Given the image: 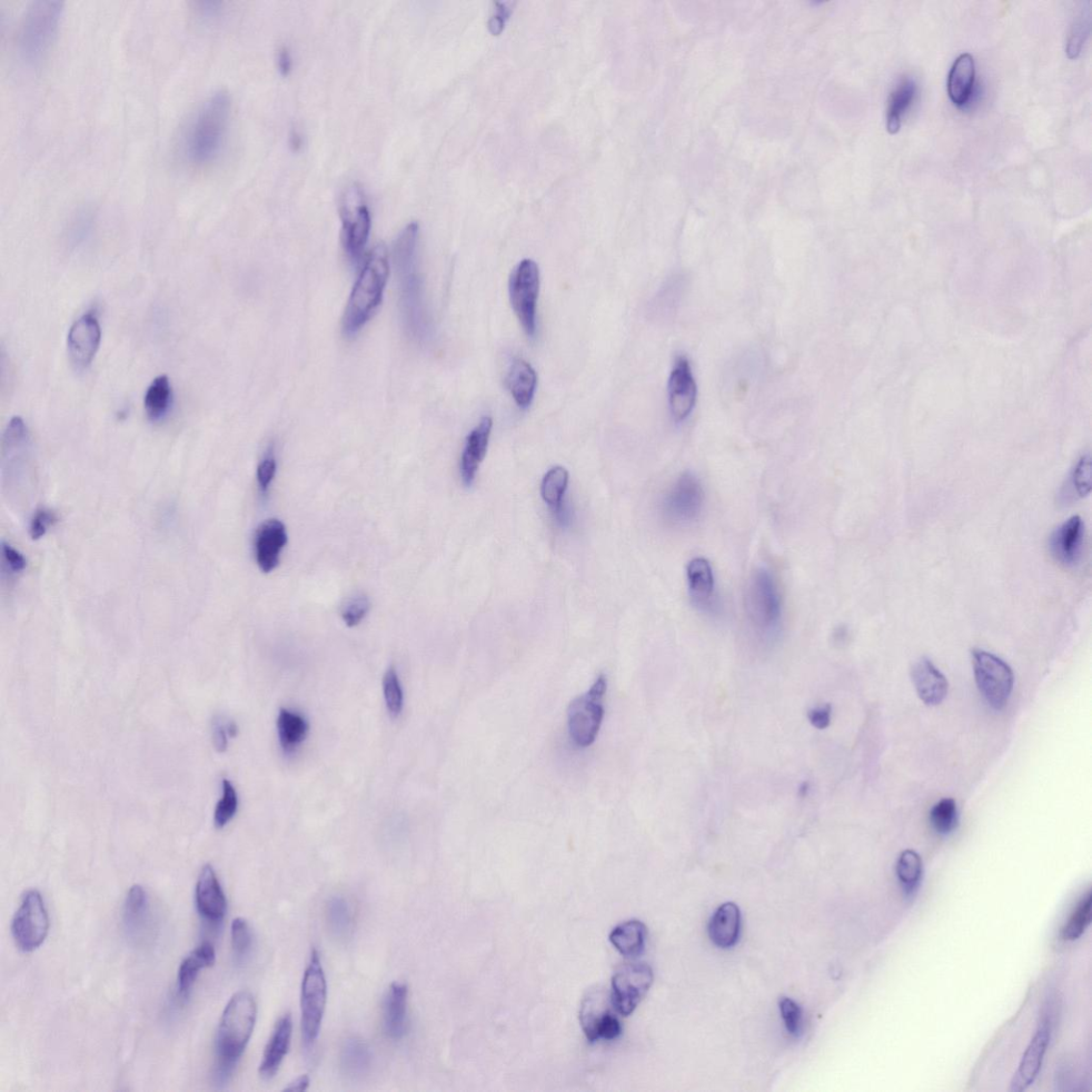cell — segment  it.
Returning a JSON list of instances; mask_svg holds the SVG:
<instances>
[{"label": "cell", "instance_id": "cell-41", "mask_svg": "<svg viewBox=\"0 0 1092 1092\" xmlns=\"http://www.w3.org/2000/svg\"><path fill=\"white\" fill-rule=\"evenodd\" d=\"M930 822L939 835L947 836L958 826V811L955 800L945 798L930 811Z\"/></svg>", "mask_w": 1092, "mask_h": 1092}, {"label": "cell", "instance_id": "cell-49", "mask_svg": "<svg viewBox=\"0 0 1092 1092\" xmlns=\"http://www.w3.org/2000/svg\"><path fill=\"white\" fill-rule=\"evenodd\" d=\"M276 461L273 452L268 454L257 468V481L261 490L266 493L274 479Z\"/></svg>", "mask_w": 1092, "mask_h": 1092}, {"label": "cell", "instance_id": "cell-30", "mask_svg": "<svg viewBox=\"0 0 1092 1092\" xmlns=\"http://www.w3.org/2000/svg\"><path fill=\"white\" fill-rule=\"evenodd\" d=\"M216 950L212 943L203 942L195 948L182 962L177 975L178 996L186 999L190 996L195 982L203 969L215 965Z\"/></svg>", "mask_w": 1092, "mask_h": 1092}, {"label": "cell", "instance_id": "cell-14", "mask_svg": "<svg viewBox=\"0 0 1092 1092\" xmlns=\"http://www.w3.org/2000/svg\"><path fill=\"white\" fill-rule=\"evenodd\" d=\"M341 213L346 250L353 260H359L372 227L371 213L360 187L352 185L346 191Z\"/></svg>", "mask_w": 1092, "mask_h": 1092}, {"label": "cell", "instance_id": "cell-22", "mask_svg": "<svg viewBox=\"0 0 1092 1092\" xmlns=\"http://www.w3.org/2000/svg\"><path fill=\"white\" fill-rule=\"evenodd\" d=\"M493 421L484 416L466 438L461 456L460 474L463 483L471 486L484 459L490 442Z\"/></svg>", "mask_w": 1092, "mask_h": 1092}, {"label": "cell", "instance_id": "cell-25", "mask_svg": "<svg viewBox=\"0 0 1092 1092\" xmlns=\"http://www.w3.org/2000/svg\"><path fill=\"white\" fill-rule=\"evenodd\" d=\"M293 1035V1021L291 1015L283 1016L274 1027L270 1042L264 1052L260 1075L270 1079L276 1075L282 1061L289 1052Z\"/></svg>", "mask_w": 1092, "mask_h": 1092}, {"label": "cell", "instance_id": "cell-26", "mask_svg": "<svg viewBox=\"0 0 1092 1092\" xmlns=\"http://www.w3.org/2000/svg\"><path fill=\"white\" fill-rule=\"evenodd\" d=\"M568 485L569 472L562 466H555L546 473L541 483L542 499L548 504L556 522L561 526L570 522V512L564 502Z\"/></svg>", "mask_w": 1092, "mask_h": 1092}, {"label": "cell", "instance_id": "cell-17", "mask_svg": "<svg viewBox=\"0 0 1092 1092\" xmlns=\"http://www.w3.org/2000/svg\"><path fill=\"white\" fill-rule=\"evenodd\" d=\"M1050 1039L1051 1020L1048 1016H1045L1039 1022L1035 1035L1031 1038L1014 1079L1011 1080L1009 1088L1011 1092H1022L1034 1084L1042 1062H1044Z\"/></svg>", "mask_w": 1092, "mask_h": 1092}, {"label": "cell", "instance_id": "cell-34", "mask_svg": "<svg viewBox=\"0 0 1092 1092\" xmlns=\"http://www.w3.org/2000/svg\"><path fill=\"white\" fill-rule=\"evenodd\" d=\"M277 736L284 751L291 752L302 743L309 732V723L299 714L281 709L276 720Z\"/></svg>", "mask_w": 1092, "mask_h": 1092}, {"label": "cell", "instance_id": "cell-33", "mask_svg": "<svg viewBox=\"0 0 1092 1092\" xmlns=\"http://www.w3.org/2000/svg\"><path fill=\"white\" fill-rule=\"evenodd\" d=\"M373 1053L369 1045L359 1038H351L344 1044L341 1067L346 1076L362 1078L372 1067Z\"/></svg>", "mask_w": 1092, "mask_h": 1092}, {"label": "cell", "instance_id": "cell-27", "mask_svg": "<svg viewBox=\"0 0 1092 1092\" xmlns=\"http://www.w3.org/2000/svg\"><path fill=\"white\" fill-rule=\"evenodd\" d=\"M689 591L694 607L702 611L713 609L715 579L711 563L702 558L693 559L688 565Z\"/></svg>", "mask_w": 1092, "mask_h": 1092}, {"label": "cell", "instance_id": "cell-21", "mask_svg": "<svg viewBox=\"0 0 1092 1092\" xmlns=\"http://www.w3.org/2000/svg\"><path fill=\"white\" fill-rule=\"evenodd\" d=\"M287 543L285 525L275 519L264 522L255 534V558L264 573H271L280 562V555Z\"/></svg>", "mask_w": 1092, "mask_h": 1092}, {"label": "cell", "instance_id": "cell-3", "mask_svg": "<svg viewBox=\"0 0 1092 1092\" xmlns=\"http://www.w3.org/2000/svg\"><path fill=\"white\" fill-rule=\"evenodd\" d=\"M420 227L406 225L394 245V262L401 284V307L406 331L415 339H423L427 331L422 280L418 271Z\"/></svg>", "mask_w": 1092, "mask_h": 1092}, {"label": "cell", "instance_id": "cell-44", "mask_svg": "<svg viewBox=\"0 0 1092 1092\" xmlns=\"http://www.w3.org/2000/svg\"><path fill=\"white\" fill-rule=\"evenodd\" d=\"M222 789V797L217 804L214 819L218 829L225 827L233 819L238 809V796L233 784L224 779Z\"/></svg>", "mask_w": 1092, "mask_h": 1092}, {"label": "cell", "instance_id": "cell-50", "mask_svg": "<svg viewBox=\"0 0 1092 1092\" xmlns=\"http://www.w3.org/2000/svg\"><path fill=\"white\" fill-rule=\"evenodd\" d=\"M56 521L54 513L48 510H39L34 516L31 525V535L34 540L41 539L46 534L49 526Z\"/></svg>", "mask_w": 1092, "mask_h": 1092}, {"label": "cell", "instance_id": "cell-9", "mask_svg": "<svg viewBox=\"0 0 1092 1092\" xmlns=\"http://www.w3.org/2000/svg\"><path fill=\"white\" fill-rule=\"evenodd\" d=\"M539 290V267L534 261L526 258L514 268L510 275L509 296L516 317L526 334L531 337L537 331Z\"/></svg>", "mask_w": 1092, "mask_h": 1092}, {"label": "cell", "instance_id": "cell-16", "mask_svg": "<svg viewBox=\"0 0 1092 1092\" xmlns=\"http://www.w3.org/2000/svg\"><path fill=\"white\" fill-rule=\"evenodd\" d=\"M101 339V325L94 314H85L74 323L67 336V351L77 370H86L91 365Z\"/></svg>", "mask_w": 1092, "mask_h": 1092}, {"label": "cell", "instance_id": "cell-54", "mask_svg": "<svg viewBox=\"0 0 1092 1092\" xmlns=\"http://www.w3.org/2000/svg\"><path fill=\"white\" fill-rule=\"evenodd\" d=\"M213 738L216 749L220 752H224L227 749L228 738H230L227 723L223 724L221 720L216 721Z\"/></svg>", "mask_w": 1092, "mask_h": 1092}, {"label": "cell", "instance_id": "cell-39", "mask_svg": "<svg viewBox=\"0 0 1092 1092\" xmlns=\"http://www.w3.org/2000/svg\"><path fill=\"white\" fill-rule=\"evenodd\" d=\"M148 910L146 892L136 885L129 889L124 905V922L128 929L136 930L143 925Z\"/></svg>", "mask_w": 1092, "mask_h": 1092}, {"label": "cell", "instance_id": "cell-23", "mask_svg": "<svg viewBox=\"0 0 1092 1092\" xmlns=\"http://www.w3.org/2000/svg\"><path fill=\"white\" fill-rule=\"evenodd\" d=\"M911 678L920 699L927 706H938L946 699L948 680L928 659L922 658L913 664Z\"/></svg>", "mask_w": 1092, "mask_h": 1092}, {"label": "cell", "instance_id": "cell-15", "mask_svg": "<svg viewBox=\"0 0 1092 1092\" xmlns=\"http://www.w3.org/2000/svg\"><path fill=\"white\" fill-rule=\"evenodd\" d=\"M613 1010L615 1008L608 991L594 990L585 998L580 1018L585 1035L589 1041L613 1040L621 1035L622 1027Z\"/></svg>", "mask_w": 1092, "mask_h": 1092}, {"label": "cell", "instance_id": "cell-1", "mask_svg": "<svg viewBox=\"0 0 1092 1092\" xmlns=\"http://www.w3.org/2000/svg\"><path fill=\"white\" fill-rule=\"evenodd\" d=\"M231 117V98L217 91L205 99L184 136V154L195 166L211 164L221 154Z\"/></svg>", "mask_w": 1092, "mask_h": 1092}, {"label": "cell", "instance_id": "cell-38", "mask_svg": "<svg viewBox=\"0 0 1092 1092\" xmlns=\"http://www.w3.org/2000/svg\"><path fill=\"white\" fill-rule=\"evenodd\" d=\"M1091 907H1092V895L1088 891L1087 895L1079 900L1077 908L1066 924L1061 929V937L1066 941H1076L1084 935L1091 923Z\"/></svg>", "mask_w": 1092, "mask_h": 1092}, {"label": "cell", "instance_id": "cell-47", "mask_svg": "<svg viewBox=\"0 0 1092 1092\" xmlns=\"http://www.w3.org/2000/svg\"><path fill=\"white\" fill-rule=\"evenodd\" d=\"M781 1016L789 1034L798 1036L802 1026V1010L795 1001L783 998L780 1001Z\"/></svg>", "mask_w": 1092, "mask_h": 1092}, {"label": "cell", "instance_id": "cell-4", "mask_svg": "<svg viewBox=\"0 0 1092 1092\" xmlns=\"http://www.w3.org/2000/svg\"><path fill=\"white\" fill-rule=\"evenodd\" d=\"M390 274L389 254L383 244L376 246L367 256L357 277L344 315V332L353 336L372 319L382 302Z\"/></svg>", "mask_w": 1092, "mask_h": 1092}, {"label": "cell", "instance_id": "cell-19", "mask_svg": "<svg viewBox=\"0 0 1092 1092\" xmlns=\"http://www.w3.org/2000/svg\"><path fill=\"white\" fill-rule=\"evenodd\" d=\"M1084 523L1079 515L1071 516L1052 533L1050 552L1066 567H1076L1083 554Z\"/></svg>", "mask_w": 1092, "mask_h": 1092}, {"label": "cell", "instance_id": "cell-24", "mask_svg": "<svg viewBox=\"0 0 1092 1092\" xmlns=\"http://www.w3.org/2000/svg\"><path fill=\"white\" fill-rule=\"evenodd\" d=\"M741 926V910L737 903L726 902L721 905L711 919L709 935L719 949H731L740 939Z\"/></svg>", "mask_w": 1092, "mask_h": 1092}, {"label": "cell", "instance_id": "cell-13", "mask_svg": "<svg viewBox=\"0 0 1092 1092\" xmlns=\"http://www.w3.org/2000/svg\"><path fill=\"white\" fill-rule=\"evenodd\" d=\"M654 980L653 971L643 962L625 964L612 977L611 1001L621 1016L628 1017L647 996Z\"/></svg>", "mask_w": 1092, "mask_h": 1092}, {"label": "cell", "instance_id": "cell-29", "mask_svg": "<svg viewBox=\"0 0 1092 1092\" xmlns=\"http://www.w3.org/2000/svg\"><path fill=\"white\" fill-rule=\"evenodd\" d=\"M975 75V58L971 54L960 55L949 74L948 92L952 104L961 107L970 101Z\"/></svg>", "mask_w": 1092, "mask_h": 1092}, {"label": "cell", "instance_id": "cell-10", "mask_svg": "<svg viewBox=\"0 0 1092 1092\" xmlns=\"http://www.w3.org/2000/svg\"><path fill=\"white\" fill-rule=\"evenodd\" d=\"M972 661L982 697L991 708L1001 710L1014 689V672L1004 661L984 650L972 651Z\"/></svg>", "mask_w": 1092, "mask_h": 1092}, {"label": "cell", "instance_id": "cell-37", "mask_svg": "<svg viewBox=\"0 0 1092 1092\" xmlns=\"http://www.w3.org/2000/svg\"><path fill=\"white\" fill-rule=\"evenodd\" d=\"M897 875L903 895L907 897L915 896L923 877V861L917 851L907 849L900 853L897 865Z\"/></svg>", "mask_w": 1092, "mask_h": 1092}, {"label": "cell", "instance_id": "cell-52", "mask_svg": "<svg viewBox=\"0 0 1092 1092\" xmlns=\"http://www.w3.org/2000/svg\"><path fill=\"white\" fill-rule=\"evenodd\" d=\"M809 720L813 727L823 730L829 727L831 721V708L829 706L813 709L809 712Z\"/></svg>", "mask_w": 1092, "mask_h": 1092}, {"label": "cell", "instance_id": "cell-20", "mask_svg": "<svg viewBox=\"0 0 1092 1092\" xmlns=\"http://www.w3.org/2000/svg\"><path fill=\"white\" fill-rule=\"evenodd\" d=\"M195 905L200 916L211 923H221L226 913V898L212 866H205L195 887Z\"/></svg>", "mask_w": 1092, "mask_h": 1092}, {"label": "cell", "instance_id": "cell-36", "mask_svg": "<svg viewBox=\"0 0 1092 1092\" xmlns=\"http://www.w3.org/2000/svg\"><path fill=\"white\" fill-rule=\"evenodd\" d=\"M172 387L167 376L157 377L145 393L144 409L152 422L161 421L170 408Z\"/></svg>", "mask_w": 1092, "mask_h": 1092}, {"label": "cell", "instance_id": "cell-18", "mask_svg": "<svg viewBox=\"0 0 1092 1092\" xmlns=\"http://www.w3.org/2000/svg\"><path fill=\"white\" fill-rule=\"evenodd\" d=\"M697 401V384L687 357L675 361L669 379V404L677 423L687 420Z\"/></svg>", "mask_w": 1092, "mask_h": 1092}, {"label": "cell", "instance_id": "cell-2", "mask_svg": "<svg viewBox=\"0 0 1092 1092\" xmlns=\"http://www.w3.org/2000/svg\"><path fill=\"white\" fill-rule=\"evenodd\" d=\"M256 1002L249 991H240L228 1001L217 1031L216 1079L224 1084L231 1078L255 1027Z\"/></svg>", "mask_w": 1092, "mask_h": 1092}, {"label": "cell", "instance_id": "cell-40", "mask_svg": "<svg viewBox=\"0 0 1092 1092\" xmlns=\"http://www.w3.org/2000/svg\"><path fill=\"white\" fill-rule=\"evenodd\" d=\"M326 921L333 935L345 938L351 929V913L349 903L340 897H332L326 905Z\"/></svg>", "mask_w": 1092, "mask_h": 1092}, {"label": "cell", "instance_id": "cell-35", "mask_svg": "<svg viewBox=\"0 0 1092 1092\" xmlns=\"http://www.w3.org/2000/svg\"><path fill=\"white\" fill-rule=\"evenodd\" d=\"M916 94L917 85L909 78L903 79L892 92L887 113V129L891 135L899 132L902 116L906 114Z\"/></svg>", "mask_w": 1092, "mask_h": 1092}, {"label": "cell", "instance_id": "cell-46", "mask_svg": "<svg viewBox=\"0 0 1092 1092\" xmlns=\"http://www.w3.org/2000/svg\"><path fill=\"white\" fill-rule=\"evenodd\" d=\"M1071 486L1079 498L1091 492V459L1089 455L1081 456L1071 474Z\"/></svg>", "mask_w": 1092, "mask_h": 1092}, {"label": "cell", "instance_id": "cell-53", "mask_svg": "<svg viewBox=\"0 0 1092 1092\" xmlns=\"http://www.w3.org/2000/svg\"><path fill=\"white\" fill-rule=\"evenodd\" d=\"M509 13V10L506 4L498 3L496 13L492 16L489 23L490 31L493 35H500L502 33Z\"/></svg>", "mask_w": 1092, "mask_h": 1092}, {"label": "cell", "instance_id": "cell-45", "mask_svg": "<svg viewBox=\"0 0 1092 1092\" xmlns=\"http://www.w3.org/2000/svg\"><path fill=\"white\" fill-rule=\"evenodd\" d=\"M232 948L234 954L238 960H243L252 947V932L247 923L243 918H237L232 923L231 928Z\"/></svg>", "mask_w": 1092, "mask_h": 1092}, {"label": "cell", "instance_id": "cell-5", "mask_svg": "<svg viewBox=\"0 0 1092 1092\" xmlns=\"http://www.w3.org/2000/svg\"><path fill=\"white\" fill-rule=\"evenodd\" d=\"M63 12L58 2H37L26 10L17 32V51L26 65L42 63L54 43Z\"/></svg>", "mask_w": 1092, "mask_h": 1092}, {"label": "cell", "instance_id": "cell-48", "mask_svg": "<svg viewBox=\"0 0 1092 1092\" xmlns=\"http://www.w3.org/2000/svg\"><path fill=\"white\" fill-rule=\"evenodd\" d=\"M370 609L371 602L369 598H366L365 595H360V597H356L347 604V607H345L342 612L343 620L350 628H354L362 622L367 613H369Z\"/></svg>", "mask_w": 1092, "mask_h": 1092}, {"label": "cell", "instance_id": "cell-56", "mask_svg": "<svg viewBox=\"0 0 1092 1092\" xmlns=\"http://www.w3.org/2000/svg\"><path fill=\"white\" fill-rule=\"evenodd\" d=\"M310 1079L307 1076L298 1078L293 1083L285 1088L287 1091H305L309 1088Z\"/></svg>", "mask_w": 1092, "mask_h": 1092}, {"label": "cell", "instance_id": "cell-12", "mask_svg": "<svg viewBox=\"0 0 1092 1092\" xmlns=\"http://www.w3.org/2000/svg\"><path fill=\"white\" fill-rule=\"evenodd\" d=\"M704 506L701 481L691 473H685L675 481L662 504L663 519L673 526H688L698 520Z\"/></svg>", "mask_w": 1092, "mask_h": 1092}, {"label": "cell", "instance_id": "cell-43", "mask_svg": "<svg viewBox=\"0 0 1092 1092\" xmlns=\"http://www.w3.org/2000/svg\"><path fill=\"white\" fill-rule=\"evenodd\" d=\"M383 692L387 711L393 718L399 717L403 708V693L399 674L394 667L387 669L384 674Z\"/></svg>", "mask_w": 1092, "mask_h": 1092}, {"label": "cell", "instance_id": "cell-11", "mask_svg": "<svg viewBox=\"0 0 1092 1092\" xmlns=\"http://www.w3.org/2000/svg\"><path fill=\"white\" fill-rule=\"evenodd\" d=\"M13 936L16 947L32 952L41 947L49 931V917L42 896L31 890L23 897L13 920Z\"/></svg>", "mask_w": 1092, "mask_h": 1092}, {"label": "cell", "instance_id": "cell-51", "mask_svg": "<svg viewBox=\"0 0 1092 1092\" xmlns=\"http://www.w3.org/2000/svg\"><path fill=\"white\" fill-rule=\"evenodd\" d=\"M3 554L5 563L9 570L13 573H18L26 568V559L24 556L6 543H3Z\"/></svg>", "mask_w": 1092, "mask_h": 1092}, {"label": "cell", "instance_id": "cell-28", "mask_svg": "<svg viewBox=\"0 0 1092 1092\" xmlns=\"http://www.w3.org/2000/svg\"><path fill=\"white\" fill-rule=\"evenodd\" d=\"M406 1004L408 987L402 982H394L387 991L383 1008L384 1030L391 1039L399 1040L405 1034Z\"/></svg>", "mask_w": 1092, "mask_h": 1092}, {"label": "cell", "instance_id": "cell-8", "mask_svg": "<svg viewBox=\"0 0 1092 1092\" xmlns=\"http://www.w3.org/2000/svg\"><path fill=\"white\" fill-rule=\"evenodd\" d=\"M326 1004V981L319 951L313 950L301 988V1026L305 1047L313 1046L320 1035Z\"/></svg>", "mask_w": 1092, "mask_h": 1092}, {"label": "cell", "instance_id": "cell-7", "mask_svg": "<svg viewBox=\"0 0 1092 1092\" xmlns=\"http://www.w3.org/2000/svg\"><path fill=\"white\" fill-rule=\"evenodd\" d=\"M607 690V677L601 674L587 692L571 702L568 731L575 746L587 748L597 740L605 715L603 701Z\"/></svg>", "mask_w": 1092, "mask_h": 1092}, {"label": "cell", "instance_id": "cell-42", "mask_svg": "<svg viewBox=\"0 0 1092 1092\" xmlns=\"http://www.w3.org/2000/svg\"><path fill=\"white\" fill-rule=\"evenodd\" d=\"M1091 24V10L1085 8L1080 10L1079 15L1075 18L1074 25H1072L1070 37L1068 39L1066 53L1069 59H1076L1081 52V48L1086 42V39L1090 33Z\"/></svg>", "mask_w": 1092, "mask_h": 1092}, {"label": "cell", "instance_id": "cell-6", "mask_svg": "<svg viewBox=\"0 0 1092 1092\" xmlns=\"http://www.w3.org/2000/svg\"><path fill=\"white\" fill-rule=\"evenodd\" d=\"M746 608L754 631L766 640H772L780 631L781 595L771 573L764 568L752 574L748 583Z\"/></svg>", "mask_w": 1092, "mask_h": 1092}, {"label": "cell", "instance_id": "cell-32", "mask_svg": "<svg viewBox=\"0 0 1092 1092\" xmlns=\"http://www.w3.org/2000/svg\"><path fill=\"white\" fill-rule=\"evenodd\" d=\"M648 929L642 922L632 920L613 928L610 935L611 945L625 957H637L642 954L647 941Z\"/></svg>", "mask_w": 1092, "mask_h": 1092}, {"label": "cell", "instance_id": "cell-55", "mask_svg": "<svg viewBox=\"0 0 1092 1092\" xmlns=\"http://www.w3.org/2000/svg\"><path fill=\"white\" fill-rule=\"evenodd\" d=\"M276 63L282 75H289L291 73L293 68V57L289 47L283 46L279 49Z\"/></svg>", "mask_w": 1092, "mask_h": 1092}, {"label": "cell", "instance_id": "cell-31", "mask_svg": "<svg viewBox=\"0 0 1092 1092\" xmlns=\"http://www.w3.org/2000/svg\"><path fill=\"white\" fill-rule=\"evenodd\" d=\"M507 383L516 405L522 410L529 409L538 383L537 374L533 366L523 359L514 360L507 377Z\"/></svg>", "mask_w": 1092, "mask_h": 1092}]
</instances>
